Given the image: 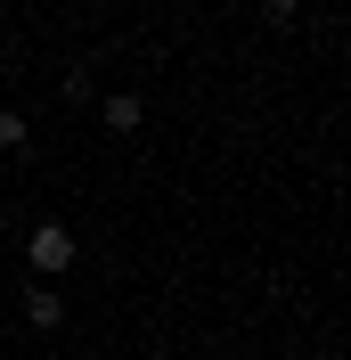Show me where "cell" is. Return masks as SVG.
Returning a JSON list of instances; mask_svg holds the SVG:
<instances>
[{
    "instance_id": "cell-3",
    "label": "cell",
    "mask_w": 351,
    "mask_h": 360,
    "mask_svg": "<svg viewBox=\"0 0 351 360\" xmlns=\"http://www.w3.org/2000/svg\"><path fill=\"white\" fill-rule=\"evenodd\" d=\"M98 115H107V131H139V90H107V98H98Z\"/></svg>"
},
{
    "instance_id": "cell-2",
    "label": "cell",
    "mask_w": 351,
    "mask_h": 360,
    "mask_svg": "<svg viewBox=\"0 0 351 360\" xmlns=\"http://www.w3.org/2000/svg\"><path fill=\"white\" fill-rule=\"evenodd\" d=\"M25 319H33L41 336H49V328H66V295L49 287V278H33V287H25Z\"/></svg>"
},
{
    "instance_id": "cell-5",
    "label": "cell",
    "mask_w": 351,
    "mask_h": 360,
    "mask_svg": "<svg viewBox=\"0 0 351 360\" xmlns=\"http://www.w3.org/2000/svg\"><path fill=\"white\" fill-rule=\"evenodd\" d=\"M262 17H270V25H286V17H303V0H262Z\"/></svg>"
},
{
    "instance_id": "cell-1",
    "label": "cell",
    "mask_w": 351,
    "mask_h": 360,
    "mask_svg": "<svg viewBox=\"0 0 351 360\" xmlns=\"http://www.w3.org/2000/svg\"><path fill=\"white\" fill-rule=\"evenodd\" d=\"M74 229L66 221H33V238H25V262H33V278H66L74 270Z\"/></svg>"
},
{
    "instance_id": "cell-4",
    "label": "cell",
    "mask_w": 351,
    "mask_h": 360,
    "mask_svg": "<svg viewBox=\"0 0 351 360\" xmlns=\"http://www.w3.org/2000/svg\"><path fill=\"white\" fill-rule=\"evenodd\" d=\"M25 139H33V131H25V115L0 107V156H25Z\"/></svg>"
}]
</instances>
